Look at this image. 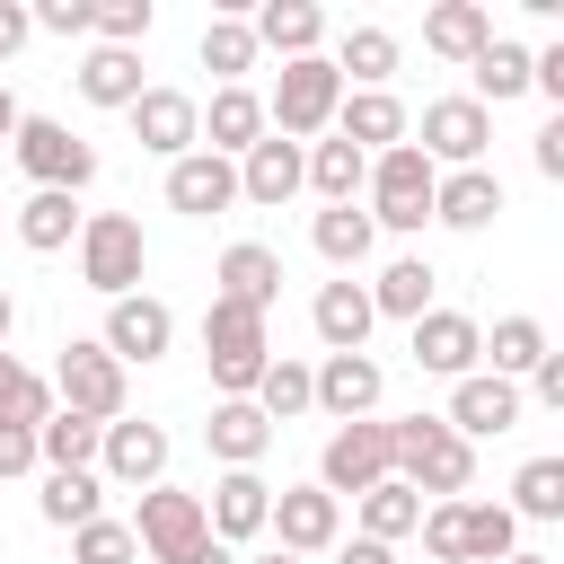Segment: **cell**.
Instances as JSON below:
<instances>
[{
	"label": "cell",
	"mask_w": 564,
	"mask_h": 564,
	"mask_svg": "<svg viewBox=\"0 0 564 564\" xmlns=\"http://www.w3.org/2000/svg\"><path fill=\"white\" fill-rule=\"evenodd\" d=\"M388 476L414 485V494H432V502H458L476 485V449L441 414H405V423H388Z\"/></svg>",
	"instance_id": "1"
},
{
	"label": "cell",
	"mask_w": 564,
	"mask_h": 564,
	"mask_svg": "<svg viewBox=\"0 0 564 564\" xmlns=\"http://www.w3.org/2000/svg\"><path fill=\"white\" fill-rule=\"evenodd\" d=\"M335 106H344V79H335L326 53L282 62V79H273V97H264V132H282V141L308 150L317 132H335Z\"/></svg>",
	"instance_id": "2"
},
{
	"label": "cell",
	"mask_w": 564,
	"mask_h": 564,
	"mask_svg": "<svg viewBox=\"0 0 564 564\" xmlns=\"http://www.w3.org/2000/svg\"><path fill=\"white\" fill-rule=\"evenodd\" d=\"M203 361H212V388H220V397H256V379H264V361H273L264 317L238 308V300H212V308H203Z\"/></svg>",
	"instance_id": "3"
},
{
	"label": "cell",
	"mask_w": 564,
	"mask_h": 564,
	"mask_svg": "<svg viewBox=\"0 0 564 564\" xmlns=\"http://www.w3.org/2000/svg\"><path fill=\"white\" fill-rule=\"evenodd\" d=\"M141 273H150L141 220H123V212H88V220H79V282L106 291V300H132Z\"/></svg>",
	"instance_id": "4"
},
{
	"label": "cell",
	"mask_w": 564,
	"mask_h": 564,
	"mask_svg": "<svg viewBox=\"0 0 564 564\" xmlns=\"http://www.w3.org/2000/svg\"><path fill=\"white\" fill-rule=\"evenodd\" d=\"M432 185H441V167L414 141L379 150L370 159V229H423L432 220Z\"/></svg>",
	"instance_id": "5"
},
{
	"label": "cell",
	"mask_w": 564,
	"mask_h": 564,
	"mask_svg": "<svg viewBox=\"0 0 564 564\" xmlns=\"http://www.w3.org/2000/svg\"><path fill=\"white\" fill-rule=\"evenodd\" d=\"M18 167L35 176V194H79L88 176H97V150L70 132V123H53V115H18Z\"/></svg>",
	"instance_id": "6"
},
{
	"label": "cell",
	"mask_w": 564,
	"mask_h": 564,
	"mask_svg": "<svg viewBox=\"0 0 564 564\" xmlns=\"http://www.w3.org/2000/svg\"><path fill=\"white\" fill-rule=\"evenodd\" d=\"M53 405L62 414H88V423H123V361L106 352V344H62V361H53Z\"/></svg>",
	"instance_id": "7"
},
{
	"label": "cell",
	"mask_w": 564,
	"mask_h": 564,
	"mask_svg": "<svg viewBox=\"0 0 564 564\" xmlns=\"http://www.w3.org/2000/svg\"><path fill=\"white\" fill-rule=\"evenodd\" d=\"M203 538H212V529H203V494H176V485H150V494H141L132 546H141L150 564H185Z\"/></svg>",
	"instance_id": "8"
},
{
	"label": "cell",
	"mask_w": 564,
	"mask_h": 564,
	"mask_svg": "<svg viewBox=\"0 0 564 564\" xmlns=\"http://www.w3.org/2000/svg\"><path fill=\"white\" fill-rule=\"evenodd\" d=\"M379 476H388V423H370V414H361V423H335V432H326V458H317V485H326L335 502H344V494L361 502Z\"/></svg>",
	"instance_id": "9"
},
{
	"label": "cell",
	"mask_w": 564,
	"mask_h": 564,
	"mask_svg": "<svg viewBox=\"0 0 564 564\" xmlns=\"http://www.w3.org/2000/svg\"><path fill=\"white\" fill-rule=\"evenodd\" d=\"M485 141H494V115L476 106V97H432L423 106V159L432 167H485Z\"/></svg>",
	"instance_id": "10"
},
{
	"label": "cell",
	"mask_w": 564,
	"mask_h": 564,
	"mask_svg": "<svg viewBox=\"0 0 564 564\" xmlns=\"http://www.w3.org/2000/svg\"><path fill=\"white\" fill-rule=\"evenodd\" d=\"M123 115H132V141H141V150H159V159L203 150V106H194L185 88H141Z\"/></svg>",
	"instance_id": "11"
},
{
	"label": "cell",
	"mask_w": 564,
	"mask_h": 564,
	"mask_svg": "<svg viewBox=\"0 0 564 564\" xmlns=\"http://www.w3.org/2000/svg\"><path fill=\"white\" fill-rule=\"evenodd\" d=\"M405 352H414V370H432V379H467L476 352H485V326H476L467 308H423Z\"/></svg>",
	"instance_id": "12"
},
{
	"label": "cell",
	"mask_w": 564,
	"mask_h": 564,
	"mask_svg": "<svg viewBox=\"0 0 564 564\" xmlns=\"http://www.w3.org/2000/svg\"><path fill=\"white\" fill-rule=\"evenodd\" d=\"M264 529L282 538V555H317V546H335L344 502H335L326 485H282V494H273V511H264Z\"/></svg>",
	"instance_id": "13"
},
{
	"label": "cell",
	"mask_w": 564,
	"mask_h": 564,
	"mask_svg": "<svg viewBox=\"0 0 564 564\" xmlns=\"http://www.w3.org/2000/svg\"><path fill=\"white\" fill-rule=\"evenodd\" d=\"M115 361H159L167 344H176V308L167 300H150V291H132V300H106V335H97Z\"/></svg>",
	"instance_id": "14"
},
{
	"label": "cell",
	"mask_w": 564,
	"mask_h": 564,
	"mask_svg": "<svg viewBox=\"0 0 564 564\" xmlns=\"http://www.w3.org/2000/svg\"><path fill=\"white\" fill-rule=\"evenodd\" d=\"M441 423L476 449L485 432H511V423H520V388L494 379V370H467V379H449V414H441Z\"/></svg>",
	"instance_id": "15"
},
{
	"label": "cell",
	"mask_w": 564,
	"mask_h": 564,
	"mask_svg": "<svg viewBox=\"0 0 564 564\" xmlns=\"http://www.w3.org/2000/svg\"><path fill=\"white\" fill-rule=\"evenodd\" d=\"M167 203H176L185 220H212V212H229V203H238V159H212V150H185V159H167Z\"/></svg>",
	"instance_id": "16"
},
{
	"label": "cell",
	"mask_w": 564,
	"mask_h": 564,
	"mask_svg": "<svg viewBox=\"0 0 564 564\" xmlns=\"http://www.w3.org/2000/svg\"><path fill=\"white\" fill-rule=\"evenodd\" d=\"M97 467H106V485H159L167 476V432L159 423H106L97 432Z\"/></svg>",
	"instance_id": "17"
},
{
	"label": "cell",
	"mask_w": 564,
	"mask_h": 564,
	"mask_svg": "<svg viewBox=\"0 0 564 564\" xmlns=\"http://www.w3.org/2000/svg\"><path fill=\"white\" fill-rule=\"evenodd\" d=\"M308 405H326L335 423H361L379 405V361L370 352H326V370H308Z\"/></svg>",
	"instance_id": "18"
},
{
	"label": "cell",
	"mask_w": 564,
	"mask_h": 564,
	"mask_svg": "<svg viewBox=\"0 0 564 564\" xmlns=\"http://www.w3.org/2000/svg\"><path fill=\"white\" fill-rule=\"evenodd\" d=\"M264 511H273V485H264L256 467H229V476L212 485V502H203V529H212L220 546H238V538L264 529Z\"/></svg>",
	"instance_id": "19"
},
{
	"label": "cell",
	"mask_w": 564,
	"mask_h": 564,
	"mask_svg": "<svg viewBox=\"0 0 564 564\" xmlns=\"http://www.w3.org/2000/svg\"><path fill=\"white\" fill-rule=\"evenodd\" d=\"M335 141H352L361 159H379V150L405 141V106H397L388 88H344V106H335Z\"/></svg>",
	"instance_id": "20"
},
{
	"label": "cell",
	"mask_w": 564,
	"mask_h": 564,
	"mask_svg": "<svg viewBox=\"0 0 564 564\" xmlns=\"http://www.w3.org/2000/svg\"><path fill=\"white\" fill-rule=\"evenodd\" d=\"M291 194H300V141L264 132V141L238 159V203H256V212H282Z\"/></svg>",
	"instance_id": "21"
},
{
	"label": "cell",
	"mask_w": 564,
	"mask_h": 564,
	"mask_svg": "<svg viewBox=\"0 0 564 564\" xmlns=\"http://www.w3.org/2000/svg\"><path fill=\"white\" fill-rule=\"evenodd\" d=\"M247 35H256V53L308 62V53H317V35H326V9H317V0H264V9L247 18Z\"/></svg>",
	"instance_id": "22"
},
{
	"label": "cell",
	"mask_w": 564,
	"mask_h": 564,
	"mask_svg": "<svg viewBox=\"0 0 564 564\" xmlns=\"http://www.w3.org/2000/svg\"><path fill=\"white\" fill-rule=\"evenodd\" d=\"M494 212H502V176L494 167H449L432 185V220L441 229H494Z\"/></svg>",
	"instance_id": "23"
},
{
	"label": "cell",
	"mask_w": 564,
	"mask_h": 564,
	"mask_svg": "<svg viewBox=\"0 0 564 564\" xmlns=\"http://www.w3.org/2000/svg\"><path fill=\"white\" fill-rule=\"evenodd\" d=\"M203 150L212 159H247L256 141H264V97L256 88H212V106H203Z\"/></svg>",
	"instance_id": "24"
},
{
	"label": "cell",
	"mask_w": 564,
	"mask_h": 564,
	"mask_svg": "<svg viewBox=\"0 0 564 564\" xmlns=\"http://www.w3.org/2000/svg\"><path fill=\"white\" fill-rule=\"evenodd\" d=\"M212 300H238V308H256V317H264V308L282 300V256H273V247H256V238H238V247L220 256V291H212Z\"/></svg>",
	"instance_id": "25"
},
{
	"label": "cell",
	"mask_w": 564,
	"mask_h": 564,
	"mask_svg": "<svg viewBox=\"0 0 564 564\" xmlns=\"http://www.w3.org/2000/svg\"><path fill=\"white\" fill-rule=\"evenodd\" d=\"M308 326H317L326 352H361L379 317H370V291H361V282H326V291L308 300Z\"/></svg>",
	"instance_id": "26"
},
{
	"label": "cell",
	"mask_w": 564,
	"mask_h": 564,
	"mask_svg": "<svg viewBox=\"0 0 564 564\" xmlns=\"http://www.w3.org/2000/svg\"><path fill=\"white\" fill-rule=\"evenodd\" d=\"M203 441H212V458H220V467H256V458L273 449V423H264L247 397H220V405H212V423H203Z\"/></svg>",
	"instance_id": "27"
},
{
	"label": "cell",
	"mask_w": 564,
	"mask_h": 564,
	"mask_svg": "<svg viewBox=\"0 0 564 564\" xmlns=\"http://www.w3.org/2000/svg\"><path fill=\"white\" fill-rule=\"evenodd\" d=\"M423 44H432L441 62H476V53L494 44V9H485V0H441V9L423 18Z\"/></svg>",
	"instance_id": "28"
},
{
	"label": "cell",
	"mask_w": 564,
	"mask_h": 564,
	"mask_svg": "<svg viewBox=\"0 0 564 564\" xmlns=\"http://www.w3.org/2000/svg\"><path fill=\"white\" fill-rule=\"evenodd\" d=\"M300 185H317L326 203H352V194L370 185V159H361L352 141H308V150H300Z\"/></svg>",
	"instance_id": "29"
},
{
	"label": "cell",
	"mask_w": 564,
	"mask_h": 564,
	"mask_svg": "<svg viewBox=\"0 0 564 564\" xmlns=\"http://www.w3.org/2000/svg\"><path fill=\"white\" fill-rule=\"evenodd\" d=\"M546 352H555V344H546V326H538V317H494V335H485V352H476V361H494V379H511V388H520Z\"/></svg>",
	"instance_id": "30"
},
{
	"label": "cell",
	"mask_w": 564,
	"mask_h": 564,
	"mask_svg": "<svg viewBox=\"0 0 564 564\" xmlns=\"http://www.w3.org/2000/svg\"><path fill=\"white\" fill-rule=\"evenodd\" d=\"M520 555V520L502 502H458V564H502Z\"/></svg>",
	"instance_id": "31"
},
{
	"label": "cell",
	"mask_w": 564,
	"mask_h": 564,
	"mask_svg": "<svg viewBox=\"0 0 564 564\" xmlns=\"http://www.w3.org/2000/svg\"><path fill=\"white\" fill-rule=\"evenodd\" d=\"M467 79H476V106L494 115L502 97H529V44H511V35H494L476 62H467Z\"/></svg>",
	"instance_id": "32"
},
{
	"label": "cell",
	"mask_w": 564,
	"mask_h": 564,
	"mask_svg": "<svg viewBox=\"0 0 564 564\" xmlns=\"http://www.w3.org/2000/svg\"><path fill=\"white\" fill-rule=\"evenodd\" d=\"M432 282H441V273H432L423 256H397V264L370 282V317H405V326H414V317L432 308Z\"/></svg>",
	"instance_id": "33"
},
{
	"label": "cell",
	"mask_w": 564,
	"mask_h": 564,
	"mask_svg": "<svg viewBox=\"0 0 564 564\" xmlns=\"http://www.w3.org/2000/svg\"><path fill=\"white\" fill-rule=\"evenodd\" d=\"M97 502H106V476H97V467H62V476H44V494H35V511H44L53 529H88Z\"/></svg>",
	"instance_id": "34"
},
{
	"label": "cell",
	"mask_w": 564,
	"mask_h": 564,
	"mask_svg": "<svg viewBox=\"0 0 564 564\" xmlns=\"http://www.w3.org/2000/svg\"><path fill=\"white\" fill-rule=\"evenodd\" d=\"M414 529H423V494H414V485H397V476H379V485L361 494V538L397 546V538H414Z\"/></svg>",
	"instance_id": "35"
},
{
	"label": "cell",
	"mask_w": 564,
	"mask_h": 564,
	"mask_svg": "<svg viewBox=\"0 0 564 564\" xmlns=\"http://www.w3.org/2000/svg\"><path fill=\"white\" fill-rule=\"evenodd\" d=\"M79 97H88V106H132V97H141V53L97 44V53L79 62Z\"/></svg>",
	"instance_id": "36"
},
{
	"label": "cell",
	"mask_w": 564,
	"mask_h": 564,
	"mask_svg": "<svg viewBox=\"0 0 564 564\" xmlns=\"http://www.w3.org/2000/svg\"><path fill=\"white\" fill-rule=\"evenodd\" d=\"M308 238H317V256H326V264H361V256L379 247V229H370V212H361V203H326V212L308 220Z\"/></svg>",
	"instance_id": "37"
},
{
	"label": "cell",
	"mask_w": 564,
	"mask_h": 564,
	"mask_svg": "<svg viewBox=\"0 0 564 564\" xmlns=\"http://www.w3.org/2000/svg\"><path fill=\"white\" fill-rule=\"evenodd\" d=\"M97 432H106V423H88V414H62V405H53V414L35 423V458H44L53 476H62V467H97Z\"/></svg>",
	"instance_id": "38"
},
{
	"label": "cell",
	"mask_w": 564,
	"mask_h": 564,
	"mask_svg": "<svg viewBox=\"0 0 564 564\" xmlns=\"http://www.w3.org/2000/svg\"><path fill=\"white\" fill-rule=\"evenodd\" d=\"M388 70H397V35L388 26H352L344 53H335V79L344 88H388Z\"/></svg>",
	"instance_id": "39"
},
{
	"label": "cell",
	"mask_w": 564,
	"mask_h": 564,
	"mask_svg": "<svg viewBox=\"0 0 564 564\" xmlns=\"http://www.w3.org/2000/svg\"><path fill=\"white\" fill-rule=\"evenodd\" d=\"M18 238H26L35 256L70 247V238H79V203H70V194H26V203H18Z\"/></svg>",
	"instance_id": "40"
},
{
	"label": "cell",
	"mask_w": 564,
	"mask_h": 564,
	"mask_svg": "<svg viewBox=\"0 0 564 564\" xmlns=\"http://www.w3.org/2000/svg\"><path fill=\"white\" fill-rule=\"evenodd\" d=\"M511 520H564V458H529L520 476H511V502H502Z\"/></svg>",
	"instance_id": "41"
},
{
	"label": "cell",
	"mask_w": 564,
	"mask_h": 564,
	"mask_svg": "<svg viewBox=\"0 0 564 564\" xmlns=\"http://www.w3.org/2000/svg\"><path fill=\"white\" fill-rule=\"evenodd\" d=\"M44 414H53V379H35L18 352H0V423H26L35 432Z\"/></svg>",
	"instance_id": "42"
},
{
	"label": "cell",
	"mask_w": 564,
	"mask_h": 564,
	"mask_svg": "<svg viewBox=\"0 0 564 564\" xmlns=\"http://www.w3.org/2000/svg\"><path fill=\"white\" fill-rule=\"evenodd\" d=\"M264 423H291V414H308V361H264V379H256V397H247Z\"/></svg>",
	"instance_id": "43"
},
{
	"label": "cell",
	"mask_w": 564,
	"mask_h": 564,
	"mask_svg": "<svg viewBox=\"0 0 564 564\" xmlns=\"http://www.w3.org/2000/svg\"><path fill=\"white\" fill-rule=\"evenodd\" d=\"M203 70H220V88H238V70H256L247 18H212V26H203Z\"/></svg>",
	"instance_id": "44"
},
{
	"label": "cell",
	"mask_w": 564,
	"mask_h": 564,
	"mask_svg": "<svg viewBox=\"0 0 564 564\" xmlns=\"http://www.w3.org/2000/svg\"><path fill=\"white\" fill-rule=\"evenodd\" d=\"M70 564H141V546H132V520H88V529H70Z\"/></svg>",
	"instance_id": "45"
},
{
	"label": "cell",
	"mask_w": 564,
	"mask_h": 564,
	"mask_svg": "<svg viewBox=\"0 0 564 564\" xmlns=\"http://www.w3.org/2000/svg\"><path fill=\"white\" fill-rule=\"evenodd\" d=\"M97 35H106V44H123V53H132V44H141V35H150V0H106V9H97Z\"/></svg>",
	"instance_id": "46"
},
{
	"label": "cell",
	"mask_w": 564,
	"mask_h": 564,
	"mask_svg": "<svg viewBox=\"0 0 564 564\" xmlns=\"http://www.w3.org/2000/svg\"><path fill=\"white\" fill-rule=\"evenodd\" d=\"M26 18H35L44 35H88V26H97V0H35Z\"/></svg>",
	"instance_id": "47"
},
{
	"label": "cell",
	"mask_w": 564,
	"mask_h": 564,
	"mask_svg": "<svg viewBox=\"0 0 564 564\" xmlns=\"http://www.w3.org/2000/svg\"><path fill=\"white\" fill-rule=\"evenodd\" d=\"M423 546H432L441 564H458V502H432V511H423Z\"/></svg>",
	"instance_id": "48"
},
{
	"label": "cell",
	"mask_w": 564,
	"mask_h": 564,
	"mask_svg": "<svg viewBox=\"0 0 564 564\" xmlns=\"http://www.w3.org/2000/svg\"><path fill=\"white\" fill-rule=\"evenodd\" d=\"M35 467V432L26 423H0V476H26Z\"/></svg>",
	"instance_id": "49"
},
{
	"label": "cell",
	"mask_w": 564,
	"mask_h": 564,
	"mask_svg": "<svg viewBox=\"0 0 564 564\" xmlns=\"http://www.w3.org/2000/svg\"><path fill=\"white\" fill-rule=\"evenodd\" d=\"M529 388H538V405H555V414H564V352H546V361L529 370Z\"/></svg>",
	"instance_id": "50"
},
{
	"label": "cell",
	"mask_w": 564,
	"mask_h": 564,
	"mask_svg": "<svg viewBox=\"0 0 564 564\" xmlns=\"http://www.w3.org/2000/svg\"><path fill=\"white\" fill-rule=\"evenodd\" d=\"M26 35H35V18H26V9H18V0H0V62H9V53H18V44H26Z\"/></svg>",
	"instance_id": "51"
},
{
	"label": "cell",
	"mask_w": 564,
	"mask_h": 564,
	"mask_svg": "<svg viewBox=\"0 0 564 564\" xmlns=\"http://www.w3.org/2000/svg\"><path fill=\"white\" fill-rule=\"evenodd\" d=\"M538 176H564V115L538 132Z\"/></svg>",
	"instance_id": "52"
},
{
	"label": "cell",
	"mask_w": 564,
	"mask_h": 564,
	"mask_svg": "<svg viewBox=\"0 0 564 564\" xmlns=\"http://www.w3.org/2000/svg\"><path fill=\"white\" fill-rule=\"evenodd\" d=\"M335 564H397L379 538H352V546H335Z\"/></svg>",
	"instance_id": "53"
},
{
	"label": "cell",
	"mask_w": 564,
	"mask_h": 564,
	"mask_svg": "<svg viewBox=\"0 0 564 564\" xmlns=\"http://www.w3.org/2000/svg\"><path fill=\"white\" fill-rule=\"evenodd\" d=\"M185 564H238V546H220V538H203V546H194Z\"/></svg>",
	"instance_id": "54"
},
{
	"label": "cell",
	"mask_w": 564,
	"mask_h": 564,
	"mask_svg": "<svg viewBox=\"0 0 564 564\" xmlns=\"http://www.w3.org/2000/svg\"><path fill=\"white\" fill-rule=\"evenodd\" d=\"M0 141H18V97L0 88Z\"/></svg>",
	"instance_id": "55"
},
{
	"label": "cell",
	"mask_w": 564,
	"mask_h": 564,
	"mask_svg": "<svg viewBox=\"0 0 564 564\" xmlns=\"http://www.w3.org/2000/svg\"><path fill=\"white\" fill-rule=\"evenodd\" d=\"M9 326H18V300L0 291V352H9Z\"/></svg>",
	"instance_id": "56"
},
{
	"label": "cell",
	"mask_w": 564,
	"mask_h": 564,
	"mask_svg": "<svg viewBox=\"0 0 564 564\" xmlns=\"http://www.w3.org/2000/svg\"><path fill=\"white\" fill-rule=\"evenodd\" d=\"M256 564H300V555H282V546H273V555H256Z\"/></svg>",
	"instance_id": "57"
},
{
	"label": "cell",
	"mask_w": 564,
	"mask_h": 564,
	"mask_svg": "<svg viewBox=\"0 0 564 564\" xmlns=\"http://www.w3.org/2000/svg\"><path fill=\"white\" fill-rule=\"evenodd\" d=\"M502 564H546V555H502Z\"/></svg>",
	"instance_id": "58"
}]
</instances>
